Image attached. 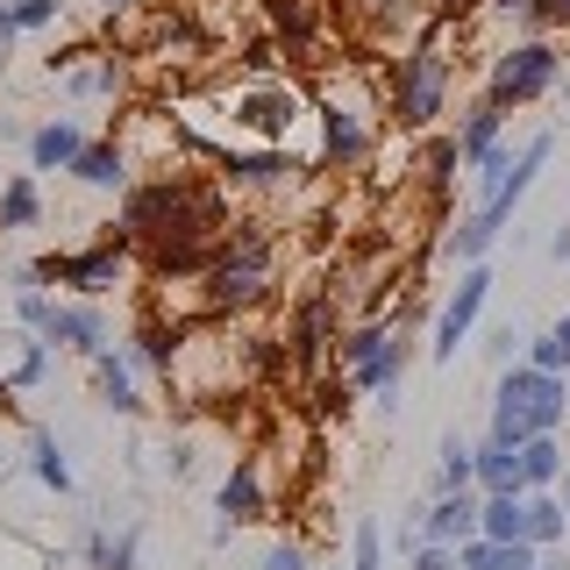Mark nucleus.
Wrapping results in <instances>:
<instances>
[{
	"label": "nucleus",
	"mask_w": 570,
	"mask_h": 570,
	"mask_svg": "<svg viewBox=\"0 0 570 570\" xmlns=\"http://www.w3.org/2000/svg\"><path fill=\"white\" fill-rule=\"evenodd\" d=\"M492 8H499V14H513V22H528V14H534V0H492Z\"/></svg>",
	"instance_id": "obj_39"
},
{
	"label": "nucleus",
	"mask_w": 570,
	"mask_h": 570,
	"mask_svg": "<svg viewBox=\"0 0 570 570\" xmlns=\"http://www.w3.org/2000/svg\"><path fill=\"white\" fill-rule=\"evenodd\" d=\"M86 142H94V136H86L71 115L36 121V129H29V171H71V157H79Z\"/></svg>",
	"instance_id": "obj_16"
},
{
	"label": "nucleus",
	"mask_w": 570,
	"mask_h": 570,
	"mask_svg": "<svg viewBox=\"0 0 570 570\" xmlns=\"http://www.w3.org/2000/svg\"><path fill=\"white\" fill-rule=\"evenodd\" d=\"M478 534L485 542H528V492H478Z\"/></svg>",
	"instance_id": "obj_19"
},
{
	"label": "nucleus",
	"mask_w": 570,
	"mask_h": 570,
	"mask_svg": "<svg viewBox=\"0 0 570 570\" xmlns=\"http://www.w3.org/2000/svg\"><path fill=\"white\" fill-rule=\"evenodd\" d=\"M385 335H392V321H356V328H343V335H335V364H343V371H356L364 356H379V350H385Z\"/></svg>",
	"instance_id": "obj_30"
},
{
	"label": "nucleus",
	"mask_w": 570,
	"mask_h": 570,
	"mask_svg": "<svg viewBox=\"0 0 570 570\" xmlns=\"http://www.w3.org/2000/svg\"><path fill=\"white\" fill-rule=\"evenodd\" d=\"M521 350H528V335L513 328V321H507V328H492V343H485V356H492V364H513Z\"/></svg>",
	"instance_id": "obj_36"
},
{
	"label": "nucleus",
	"mask_w": 570,
	"mask_h": 570,
	"mask_svg": "<svg viewBox=\"0 0 570 570\" xmlns=\"http://www.w3.org/2000/svg\"><path fill=\"white\" fill-rule=\"evenodd\" d=\"M29 478H36V485H43V492H71V463H65V450H58V435H50V428H36V435H29Z\"/></svg>",
	"instance_id": "obj_28"
},
{
	"label": "nucleus",
	"mask_w": 570,
	"mask_h": 570,
	"mask_svg": "<svg viewBox=\"0 0 570 570\" xmlns=\"http://www.w3.org/2000/svg\"><path fill=\"white\" fill-rule=\"evenodd\" d=\"M435 492H478V442H463L456 428L442 435V463H435ZM428 492V499H435Z\"/></svg>",
	"instance_id": "obj_23"
},
{
	"label": "nucleus",
	"mask_w": 570,
	"mask_h": 570,
	"mask_svg": "<svg viewBox=\"0 0 570 570\" xmlns=\"http://www.w3.org/2000/svg\"><path fill=\"white\" fill-rule=\"evenodd\" d=\"M43 343H50V350H71V356H86V364H94V356L115 343L107 307H100V299H58V307H50V321H43Z\"/></svg>",
	"instance_id": "obj_10"
},
{
	"label": "nucleus",
	"mask_w": 570,
	"mask_h": 570,
	"mask_svg": "<svg viewBox=\"0 0 570 570\" xmlns=\"http://www.w3.org/2000/svg\"><path fill=\"white\" fill-rule=\"evenodd\" d=\"M8 8H14V29H22V36L65 22V0H8Z\"/></svg>",
	"instance_id": "obj_32"
},
{
	"label": "nucleus",
	"mask_w": 570,
	"mask_h": 570,
	"mask_svg": "<svg viewBox=\"0 0 570 570\" xmlns=\"http://www.w3.org/2000/svg\"><path fill=\"white\" fill-rule=\"evenodd\" d=\"M379 115H385V94H371L364 71H321L314 86V121H321V165H343L356 171L379 142Z\"/></svg>",
	"instance_id": "obj_2"
},
{
	"label": "nucleus",
	"mask_w": 570,
	"mask_h": 570,
	"mask_svg": "<svg viewBox=\"0 0 570 570\" xmlns=\"http://www.w3.org/2000/svg\"><path fill=\"white\" fill-rule=\"evenodd\" d=\"M214 507H222V521H214V549L236 542L243 521H264L272 513V485H264V456H236L222 478V492H214Z\"/></svg>",
	"instance_id": "obj_9"
},
{
	"label": "nucleus",
	"mask_w": 570,
	"mask_h": 570,
	"mask_svg": "<svg viewBox=\"0 0 570 570\" xmlns=\"http://www.w3.org/2000/svg\"><path fill=\"white\" fill-rule=\"evenodd\" d=\"M129 171H136V157H129V142H115V136H94L71 157V178L94 186V193H129Z\"/></svg>",
	"instance_id": "obj_12"
},
{
	"label": "nucleus",
	"mask_w": 570,
	"mask_h": 570,
	"mask_svg": "<svg viewBox=\"0 0 570 570\" xmlns=\"http://www.w3.org/2000/svg\"><path fill=\"white\" fill-rule=\"evenodd\" d=\"M450 86H456V58H442L435 36L406 43L385 71V121L406 136H428L442 115H450Z\"/></svg>",
	"instance_id": "obj_3"
},
{
	"label": "nucleus",
	"mask_w": 570,
	"mask_h": 570,
	"mask_svg": "<svg viewBox=\"0 0 570 570\" xmlns=\"http://www.w3.org/2000/svg\"><path fill=\"white\" fill-rule=\"evenodd\" d=\"M499 136H507V107H499V100H478L471 115L456 121V136H450V142H456V157H463V165H478V157H485Z\"/></svg>",
	"instance_id": "obj_21"
},
{
	"label": "nucleus",
	"mask_w": 570,
	"mask_h": 570,
	"mask_svg": "<svg viewBox=\"0 0 570 570\" xmlns=\"http://www.w3.org/2000/svg\"><path fill=\"white\" fill-rule=\"evenodd\" d=\"M14 36H22V29H14V8L0 0V43H14Z\"/></svg>",
	"instance_id": "obj_41"
},
{
	"label": "nucleus",
	"mask_w": 570,
	"mask_h": 570,
	"mask_svg": "<svg viewBox=\"0 0 570 570\" xmlns=\"http://www.w3.org/2000/svg\"><path fill=\"white\" fill-rule=\"evenodd\" d=\"M557 94H563V107H570V71H563V79H557Z\"/></svg>",
	"instance_id": "obj_46"
},
{
	"label": "nucleus",
	"mask_w": 570,
	"mask_h": 570,
	"mask_svg": "<svg viewBox=\"0 0 570 570\" xmlns=\"http://www.w3.org/2000/svg\"><path fill=\"white\" fill-rule=\"evenodd\" d=\"M485 299H492V264H463L456 285H450V299H442V314H435V343H428L435 364H456V343H471Z\"/></svg>",
	"instance_id": "obj_7"
},
{
	"label": "nucleus",
	"mask_w": 570,
	"mask_h": 570,
	"mask_svg": "<svg viewBox=\"0 0 570 570\" xmlns=\"http://www.w3.org/2000/svg\"><path fill=\"white\" fill-rule=\"evenodd\" d=\"M563 534H570V507L557 492H528V542L549 557V549H563Z\"/></svg>",
	"instance_id": "obj_26"
},
{
	"label": "nucleus",
	"mask_w": 570,
	"mask_h": 570,
	"mask_svg": "<svg viewBox=\"0 0 570 570\" xmlns=\"http://www.w3.org/2000/svg\"><path fill=\"white\" fill-rule=\"evenodd\" d=\"M549 257H557V264H570V228H557V236H549Z\"/></svg>",
	"instance_id": "obj_40"
},
{
	"label": "nucleus",
	"mask_w": 570,
	"mask_h": 570,
	"mask_svg": "<svg viewBox=\"0 0 570 570\" xmlns=\"http://www.w3.org/2000/svg\"><path fill=\"white\" fill-rule=\"evenodd\" d=\"M406 364H414V335H406V328H392L379 356H364L356 371H343V385H350V392H400Z\"/></svg>",
	"instance_id": "obj_15"
},
{
	"label": "nucleus",
	"mask_w": 570,
	"mask_h": 570,
	"mask_svg": "<svg viewBox=\"0 0 570 570\" xmlns=\"http://www.w3.org/2000/svg\"><path fill=\"white\" fill-rule=\"evenodd\" d=\"M478 534V492H435L421 507V542H471Z\"/></svg>",
	"instance_id": "obj_14"
},
{
	"label": "nucleus",
	"mask_w": 570,
	"mask_h": 570,
	"mask_svg": "<svg viewBox=\"0 0 570 570\" xmlns=\"http://www.w3.org/2000/svg\"><path fill=\"white\" fill-rule=\"evenodd\" d=\"M94 385H100V406H115V414H142V392H136V356L107 343L94 356Z\"/></svg>",
	"instance_id": "obj_18"
},
{
	"label": "nucleus",
	"mask_w": 570,
	"mask_h": 570,
	"mask_svg": "<svg viewBox=\"0 0 570 570\" xmlns=\"http://www.w3.org/2000/svg\"><path fill=\"white\" fill-rule=\"evenodd\" d=\"M557 499H563V507H570V463H563V478H557Z\"/></svg>",
	"instance_id": "obj_44"
},
{
	"label": "nucleus",
	"mask_w": 570,
	"mask_h": 570,
	"mask_svg": "<svg viewBox=\"0 0 570 570\" xmlns=\"http://www.w3.org/2000/svg\"><path fill=\"white\" fill-rule=\"evenodd\" d=\"M165 471H171V478L193 471V442H171V450H165Z\"/></svg>",
	"instance_id": "obj_38"
},
{
	"label": "nucleus",
	"mask_w": 570,
	"mask_h": 570,
	"mask_svg": "<svg viewBox=\"0 0 570 570\" xmlns=\"http://www.w3.org/2000/svg\"><path fill=\"white\" fill-rule=\"evenodd\" d=\"M129 356H136V371H157V379H171V364H178V328H171V321H142L136 343H129Z\"/></svg>",
	"instance_id": "obj_25"
},
{
	"label": "nucleus",
	"mask_w": 570,
	"mask_h": 570,
	"mask_svg": "<svg viewBox=\"0 0 570 570\" xmlns=\"http://www.w3.org/2000/svg\"><path fill=\"white\" fill-rule=\"evenodd\" d=\"M485 435H492V442H507V450H521V442L534 435V428H528V414H521V406L492 400V428H485Z\"/></svg>",
	"instance_id": "obj_33"
},
{
	"label": "nucleus",
	"mask_w": 570,
	"mask_h": 570,
	"mask_svg": "<svg viewBox=\"0 0 570 570\" xmlns=\"http://www.w3.org/2000/svg\"><path fill=\"white\" fill-rule=\"evenodd\" d=\"M549 157H557V129H534V136L521 142V150H513L507 178H499V186H492V193H485V200H478V207H485L492 222L507 228V222H513V207H521L528 193H534V178H542V165H549Z\"/></svg>",
	"instance_id": "obj_11"
},
{
	"label": "nucleus",
	"mask_w": 570,
	"mask_h": 570,
	"mask_svg": "<svg viewBox=\"0 0 570 570\" xmlns=\"http://www.w3.org/2000/svg\"><path fill=\"white\" fill-rule=\"evenodd\" d=\"M557 343H563V350H570V314H557Z\"/></svg>",
	"instance_id": "obj_43"
},
{
	"label": "nucleus",
	"mask_w": 570,
	"mask_h": 570,
	"mask_svg": "<svg viewBox=\"0 0 570 570\" xmlns=\"http://www.w3.org/2000/svg\"><path fill=\"white\" fill-rule=\"evenodd\" d=\"M121 236L157 243L165 249V257H157L165 272L171 264H207L214 243L228 236L222 228V193L193 186V178H178V171H157V178H142V186L121 193Z\"/></svg>",
	"instance_id": "obj_1"
},
{
	"label": "nucleus",
	"mask_w": 570,
	"mask_h": 570,
	"mask_svg": "<svg viewBox=\"0 0 570 570\" xmlns=\"http://www.w3.org/2000/svg\"><path fill=\"white\" fill-rule=\"evenodd\" d=\"M350 570H385V528L379 521H356V534H350Z\"/></svg>",
	"instance_id": "obj_31"
},
{
	"label": "nucleus",
	"mask_w": 570,
	"mask_h": 570,
	"mask_svg": "<svg viewBox=\"0 0 570 570\" xmlns=\"http://www.w3.org/2000/svg\"><path fill=\"white\" fill-rule=\"evenodd\" d=\"M328 343H335V307H328V299H307L299 321H293V350L299 356H321Z\"/></svg>",
	"instance_id": "obj_29"
},
{
	"label": "nucleus",
	"mask_w": 570,
	"mask_h": 570,
	"mask_svg": "<svg viewBox=\"0 0 570 570\" xmlns=\"http://www.w3.org/2000/svg\"><path fill=\"white\" fill-rule=\"evenodd\" d=\"M8 406H14V385H8V371H0V414H8Z\"/></svg>",
	"instance_id": "obj_42"
},
{
	"label": "nucleus",
	"mask_w": 570,
	"mask_h": 570,
	"mask_svg": "<svg viewBox=\"0 0 570 570\" xmlns=\"http://www.w3.org/2000/svg\"><path fill=\"white\" fill-rule=\"evenodd\" d=\"M272 236L264 228H236L214 243V257L200 264V314H249L272 299Z\"/></svg>",
	"instance_id": "obj_4"
},
{
	"label": "nucleus",
	"mask_w": 570,
	"mask_h": 570,
	"mask_svg": "<svg viewBox=\"0 0 570 570\" xmlns=\"http://www.w3.org/2000/svg\"><path fill=\"white\" fill-rule=\"evenodd\" d=\"M43 272L71 285L79 299H107L121 278H129V236H107L94 249H71V257H43Z\"/></svg>",
	"instance_id": "obj_8"
},
{
	"label": "nucleus",
	"mask_w": 570,
	"mask_h": 570,
	"mask_svg": "<svg viewBox=\"0 0 570 570\" xmlns=\"http://www.w3.org/2000/svg\"><path fill=\"white\" fill-rule=\"evenodd\" d=\"M0 65H8V43H0Z\"/></svg>",
	"instance_id": "obj_47"
},
{
	"label": "nucleus",
	"mask_w": 570,
	"mask_h": 570,
	"mask_svg": "<svg viewBox=\"0 0 570 570\" xmlns=\"http://www.w3.org/2000/svg\"><path fill=\"white\" fill-rule=\"evenodd\" d=\"M492 243H499V222H492L485 207H478V214H456V228L442 236V257H450L456 272H463V264H485V257H492Z\"/></svg>",
	"instance_id": "obj_20"
},
{
	"label": "nucleus",
	"mask_w": 570,
	"mask_h": 570,
	"mask_svg": "<svg viewBox=\"0 0 570 570\" xmlns=\"http://www.w3.org/2000/svg\"><path fill=\"white\" fill-rule=\"evenodd\" d=\"M478 492H528L521 478V450H507V442H478Z\"/></svg>",
	"instance_id": "obj_24"
},
{
	"label": "nucleus",
	"mask_w": 570,
	"mask_h": 570,
	"mask_svg": "<svg viewBox=\"0 0 570 570\" xmlns=\"http://www.w3.org/2000/svg\"><path fill=\"white\" fill-rule=\"evenodd\" d=\"M557 79H563V50L549 43V36H513V43L492 58V71H485V100L528 107V100L557 94Z\"/></svg>",
	"instance_id": "obj_6"
},
{
	"label": "nucleus",
	"mask_w": 570,
	"mask_h": 570,
	"mask_svg": "<svg viewBox=\"0 0 570 570\" xmlns=\"http://www.w3.org/2000/svg\"><path fill=\"white\" fill-rule=\"evenodd\" d=\"M50 307H58V299H50L43 285H22V293H14V321H22V328H36V335H43V321H50Z\"/></svg>",
	"instance_id": "obj_34"
},
{
	"label": "nucleus",
	"mask_w": 570,
	"mask_h": 570,
	"mask_svg": "<svg viewBox=\"0 0 570 570\" xmlns=\"http://www.w3.org/2000/svg\"><path fill=\"white\" fill-rule=\"evenodd\" d=\"M100 8H115V14H129V8H142V0H100Z\"/></svg>",
	"instance_id": "obj_45"
},
{
	"label": "nucleus",
	"mask_w": 570,
	"mask_h": 570,
	"mask_svg": "<svg viewBox=\"0 0 570 570\" xmlns=\"http://www.w3.org/2000/svg\"><path fill=\"white\" fill-rule=\"evenodd\" d=\"M563 442L557 435H528L521 442V478H528V492H557V478H563Z\"/></svg>",
	"instance_id": "obj_27"
},
{
	"label": "nucleus",
	"mask_w": 570,
	"mask_h": 570,
	"mask_svg": "<svg viewBox=\"0 0 570 570\" xmlns=\"http://www.w3.org/2000/svg\"><path fill=\"white\" fill-rule=\"evenodd\" d=\"M406 570H456V549L450 542H421L414 557H406Z\"/></svg>",
	"instance_id": "obj_37"
},
{
	"label": "nucleus",
	"mask_w": 570,
	"mask_h": 570,
	"mask_svg": "<svg viewBox=\"0 0 570 570\" xmlns=\"http://www.w3.org/2000/svg\"><path fill=\"white\" fill-rule=\"evenodd\" d=\"M0 350H8V385L14 392H36L50 379V343L36 328H22V321H14V328H0Z\"/></svg>",
	"instance_id": "obj_17"
},
{
	"label": "nucleus",
	"mask_w": 570,
	"mask_h": 570,
	"mask_svg": "<svg viewBox=\"0 0 570 570\" xmlns=\"http://www.w3.org/2000/svg\"><path fill=\"white\" fill-rule=\"evenodd\" d=\"M36 222H43V186H36V171L0 178V236H14V228H36Z\"/></svg>",
	"instance_id": "obj_22"
},
{
	"label": "nucleus",
	"mask_w": 570,
	"mask_h": 570,
	"mask_svg": "<svg viewBox=\"0 0 570 570\" xmlns=\"http://www.w3.org/2000/svg\"><path fill=\"white\" fill-rule=\"evenodd\" d=\"M222 107H228V121H236V129H249L257 142H272V150H285V136L314 115V100L299 94L293 79H272V71H249V79H236L222 94Z\"/></svg>",
	"instance_id": "obj_5"
},
{
	"label": "nucleus",
	"mask_w": 570,
	"mask_h": 570,
	"mask_svg": "<svg viewBox=\"0 0 570 570\" xmlns=\"http://www.w3.org/2000/svg\"><path fill=\"white\" fill-rule=\"evenodd\" d=\"M257 570H314V557H307V542H272L257 557Z\"/></svg>",
	"instance_id": "obj_35"
},
{
	"label": "nucleus",
	"mask_w": 570,
	"mask_h": 570,
	"mask_svg": "<svg viewBox=\"0 0 570 570\" xmlns=\"http://www.w3.org/2000/svg\"><path fill=\"white\" fill-rule=\"evenodd\" d=\"M79 557H86V570H136V557H142V521H94L79 534Z\"/></svg>",
	"instance_id": "obj_13"
}]
</instances>
